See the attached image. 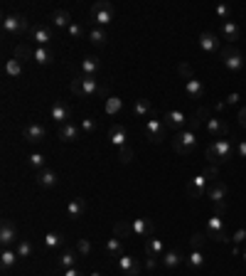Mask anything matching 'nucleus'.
<instances>
[{
	"instance_id": "obj_1",
	"label": "nucleus",
	"mask_w": 246,
	"mask_h": 276,
	"mask_svg": "<svg viewBox=\"0 0 246 276\" xmlns=\"http://www.w3.org/2000/svg\"><path fill=\"white\" fill-rule=\"evenodd\" d=\"M232 153H234L232 141L229 138H217L205 148V158L209 166H222V163H227L232 158Z\"/></svg>"
},
{
	"instance_id": "obj_2",
	"label": "nucleus",
	"mask_w": 246,
	"mask_h": 276,
	"mask_svg": "<svg viewBox=\"0 0 246 276\" xmlns=\"http://www.w3.org/2000/svg\"><path fill=\"white\" fill-rule=\"evenodd\" d=\"M207 197L212 200V205L217 207V215H224L227 212V197H229V188H227V182H212L209 185V190H207Z\"/></svg>"
},
{
	"instance_id": "obj_3",
	"label": "nucleus",
	"mask_w": 246,
	"mask_h": 276,
	"mask_svg": "<svg viewBox=\"0 0 246 276\" xmlns=\"http://www.w3.org/2000/svg\"><path fill=\"white\" fill-rule=\"evenodd\" d=\"M69 89H71L74 97H94V94H101V86L96 84L94 77H79V79H74V82L69 84Z\"/></svg>"
},
{
	"instance_id": "obj_4",
	"label": "nucleus",
	"mask_w": 246,
	"mask_h": 276,
	"mask_svg": "<svg viewBox=\"0 0 246 276\" xmlns=\"http://www.w3.org/2000/svg\"><path fill=\"white\" fill-rule=\"evenodd\" d=\"M194 146H197V138H194V131H190V128L173 136V148L178 155H190L194 151Z\"/></svg>"
},
{
	"instance_id": "obj_5",
	"label": "nucleus",
	"mask_w": 246,
	"mask_h": 276,
	"mask_svg": "<svg viewBox=\"0 0 246 276\" xmlns=\"http://www.w3.org/2000/svg\"><path fill=\"white\" fill-rule=\"evenodd\" d=\"M113 5L106 3V0H101V3H96L94 8H91V20L96 22V28H106L113 22Z\"/></svg>"
},
{
	"instance_id": "obj_6",
	"label": "nucleus",
	"mask_w": 246,
	"mask_h": 276,
	"mask_svg": "<svg viewBox=\"0 0 246 276\" xmlns=\"http://www.w3.org/2000/svg\"><path fill=\"white\" fill-rule=\"evenodd\" d=\"M207 237H212L214 242H232V237L227 232V227H224V220H222V215H212L209 220H207Z\"/></svg>"
},
{
	"instance_id": "obj_7",
	"label": "nucleus",
	"mask_w": 246,
	"mask_h": 276,
	"mask_svg": "<svg viewBox=\"0 0 246 276\" xmlns=\"http://www.w3.org/2000/svg\"><path fill=\"white\" fill-rule=\"evenodd\" d=\"M219 55H222V64L229 69V72H241V69H244V55H241L236 47L229 44V47H224Z\"/></svg>"
},
{
	"instance_id": "obj_8",
	"label": "nucleus",
	"mask_w": 246,
	"mask_h": 276,
	"mask_svg": "<svg viewBox=\"0 0 246 276\" xmlns=\"http://www.w3.org/2000/svg\"><path fill=\"white\" fill-rule=\"evenodd\" d=\"M145 136H148V141H153V143H163L165 136H167L165 121H160L158 116L148 119V121H145Z\"/></svg>"
},
{
	"instance_id": "obj_9",
	"label": "nucleus",
	"mask_w": 246,
	"mask_h": 276,
	"mask_svg": "<svg viewBox=\"0 0 246 276\" xmlns=\"http://www.w3.org/2000/svg\"><path fill=\"white\" fill-rule=\"evenodd\" d=\"M28 30V20L22 15H5L3 17V32L5 35H22Z\"/></svg>"
},
{
	"instance_id": "obj_10",
	"label": "nucleus",
	"mask_w": 246,
	"mask_h": 276,
	"mask_svg": "<svg viewBox=\"0 0 246 276\" xmlns=\"http://www.w3.org/2000/svg\"><path fill=\"white\" fill-rule=\"evenodd\" d=\"M209 185H212V180L207 178L205 173H200L197 178H192L190 182H187V195H190V197H207Z\"/></svg>"
},
{
	"instance_id": "obj_11",
	"label": "nucleus",
	"mask_w": 246,
	"mask_h": 276,
	"mask_svg": "<svg viewBox=\"0 0 246 276\" xmlns=\"http://www.w3.org/2000/svg\"><path fill=\"white\" fill-rule=\"evenodd\" d=\"M163 119H165V126H167L170 131H178V133H180V131H182V128H185L187 124H190V116H187L185 111H178V109L167 111Z\"/></svg>"
},
{
	"instance_id": "obj_12",
	"label": "nucleus",
	"mask_w": 246,
	"mask_h": 276,
	"mask_svg": "<svg viewBox=\"0 0 246 276\" xmlns=\"http://www.w3.org/2000/svg\"><path fill=\"white\" fill-rule=\"evenodd\" d=\"M15 242H17V227L10 220H3V224H0V244H3V249H13Z\"/></svg>"
},
{
	"instance_id": "obj_13",
	"label": "nucleus",
	"mask_w": 246,
	"mask_h": 276,
	"mask_svg": "<svg viewBox=\"0 0 246 276\" xmlns=\"http://www.w3.org/2000/svg\"><path fill=\"white\" fill-rule=\"evenodd\" d=\"M116 266L123 276H140V264L136 262V257H128L123 254L121 259H116Z\"/></svg>"
},
{
	"instance_id": "obj_14",
	"label": "nucleus",
	"mask_w": 246,
	"mask_h": 276,
	"mask_svg": "<svg viewBox=\"0 0 246 276\" xmlns=\"http://www.w3.org/2000/svg\"><path fill=\"white\" fill-rule=\"evenodd\" d=\"M22 138H25L28 143H42V141L47 138V128L42 124H28L22 128Z\"/></svg>"
},
{
	"instance_id": "obj_15",
	"label": "nucleus",
	"mask_w": 246,
	"mask_h": 276,
	"mask_svg": "<svg viewBox=\"0 0 246 276\" xmlns=\"http://www.w3.org/2000/svg\"><path fill=\"white\" fill-rule=\"evenodd\" d=\"M109 141L111 146H116V148H123V146H128V131H126V126L123 124H113L109 128Z\"/></svg>"
},
{
	"instance_id": "obj_16",
	"label": "nucleus",
	"mask_w": 246,
	"mask_h": 276,
	"mask_svg": "<svg viewBox=\"0 0 246 276\" xmlns=\"http://www.w3.org/2000/svg\"><path fill=\"white\" fill-rule=\"evenodd\" d=\"M30 37L37 42V47H50L52 44V30L50 28H42V25H35V28H30Z\"/></svg>"
},
{
	"instance_id": "obj_17",
	"label": "nucleus",
	"mask_w": 246,
	"mask_h": 276,
	"mask_svg": "<svg viewBox=\"0 0 246 276\" xmlns=\"http://www.w3.org/2000/svg\"><path fill=\"white\" fill-rule=\"evenodd\" d=\"M200 50L205 52V55H212V52H222V47H219V37L214 32H202L200 35Z\"/></svg>"
},
{
	"instance_id": "obj_18",
	"label": "nucleus",
	"mask_w": 246,
	"mask_h": 276,
	"mask_svg": "<svg viewBox=\"0 0 246 276\" xmlns=\"http://www.w3.org/2000/svg\"><path fill=\"white\" fill-rule=\"evenodd\" d=\"M131 229H133V235L136 237H148L153 235V229H155V224H153V220H148V217H136V220L131 222Z\"/></svg>"
},
{
	"instance_id": "obj_19",
	"label": "nucleus",
	"mask_w": 246,
	"mask_h": 276,
	"mask_svg": "<svg viewBox=\"0 0 246 276\" xmlns=\"http://www.w3.org/2000/svg\"><path fill=\"white\" fill-rule=\"evenodd\" d=\"M50 113H52V119H55V124H69V119H71V106L69 104H64V101H57L55 106L50 109Z\"/></svg>"
},
{
	"instance_id": "obj_20",
	"label": "nucleus",
	"mask_w": 246,
	"mask_h": 276,
	"mask_svg": "<svg viewBox=\"0 0 246 276\" xmlns=\"http://www.w3.org/2000/svg\"><path fill=\"white\" fill-rule=\"evenodd\" d=\"M133 116H136V119H153V116H158V111L153 109V104L148 99H136V104H133Z\"/></svg>"
},
{
	"instance_id": "obj_21",
	"label": "nucleus",
	"mask_w": 246,
	"mask_h": 276,
	"mask_svg": "<svg viewBox=\"0 0 246 276\" xmlns=\"http://www.w3.org/2000/svg\"><path fill=\"white\" fill-rule=\"evenodd\" d=\"M86 210H89L86 200H84V197H74V200H69L67 215L71 217V220H79V217H84V215H86Z\"/></svg>"
},
{
	"instance_id": "obj_22",
	"label": "nucleus",
	"mask_w": 246,
	"mask_h": 276,
	"mask_svg": "<svg viewBox=\"0 0 246 276\" xmlns=\"http://www.w3.org/2000/svg\"><path fill=\"white\" fill-rule=\"evenodd\" d=\"M79 138H82V126L64 124L59 128V141H64V143H74V141H79Z\"/></svg>"
},
{
	"instance_id": "obj_23",
	"label": "nucleus",
	"mask_w": 246,
	"mask_h": 276,
	"mask_svg": "<svg viewBox=\"0 0 246 276\" xmlns=\"http://www.w3.org/2000/svg\"><path fill=\"white\" fill-rule=\"evenodd\" d=\"M207 131H209L212 136L224 138L229 133V124H227L224 119H209V121H207Z\"/></svg>"
},
{
	"instance_id": "obj_24",
	"label": "nucleus",
	"mask_w": 246,
	"mask_h": 276,
	"mask_svg": "<svg viewBox=\"0 0 246 276\" xmlns=\"http://www.w3.org/2000/svg\"><path fill=\"white\" fill-rule=\"evenodd\" d=\"M37 185H40V188H44V190H50V188H55L57 185V173L55 170H50V168H44V170H40V173H37Z\"/></svg>"
},
{
	"instance_id": "obj_25",
	"label": "nucleus",
	"mask_w": 246,
	"mask_h": 276,
	"mask_svg": "<svg viewBox=\"0 0 246 276\" xmlns=\"http://www.w3.org/2000/svg\"><path fill=\"white\" fill-rule=\"evenodd\" d=\"M160 262H163L165 269H175V266H180V264L185 262V257L180 254L178 249H170V251H165L163 257H160Z\"/></svg>"
},
{
	"instance_id": "obj_26",
	"label": "nucleus",
	"mask_w": 246,
	"mask_h": 276,
	"mask_svg": "<svg viewBox=\"0 0 246 276\" xmlns=\"http://www.w3.org/2000/svg\"><path fill=\"white\" fill-rule=\"evenodd\" d=\"M205 84L200 82V79H187V82H185V94H187V97H192V99H202L205 97Z\"/></svg>"
},
{
	"instance_id": "obj_27",
	"label": "nucleus",
	"mask_w": 246,
	"mask_h": 276,
	"mask_svg": "<svg viewBox=\"0 0 246 276\" xmlns=\"http://www.w3.org/2000/svg\"><path fill=\"white\" fill-rule=\"evenodd\" d=\"M145 254H148V257H163L165 244L158 237H148V239H145Z\"/></svg>"
},
{
	"instance_id": "obj_28",
	"label": "nucleus",
	"mask_w": 246,
	"mask_h": 276,
	"mask_svg": "<svg viewBox=\"0 0 246 276\" xmlns=\"http://www.w3.org/2000/svg\"><path fill=\"white\" fill-rule=\"evenodd\" d=\"M106 254H109V257H116V259H121L123 254H126L123 242L118 239V237H111V239H106Z\"/></svg>"
},
{
	"instance_id": "obj_29",
	"label": "nucleus",
	"mask_w": 246,
	"mask_h": 276,
	"mask_svg": "<svg viewBox=\"0 0 246 276\" xmlns=\"http://www.w3.org/2000/svg\"><path fill=\"white\" fill-rule=\"evenodd\" d=\"M222 37H224V40H229V42H236L239 37H241V30H239L236 22L229 20V22H224V25H222Z\"/></svg>"
},
{
	"instance_id": "obj_30",
	"label": "nucleus",
	"mask_w": 246,
	"mask_h": 276,
	"mask_svg": "<svg viewBox=\"0 0 246 276\" xmlns=\"http://www.w3.org/2000/svg\"><path fill=\"white\" fill-rule=\"evenodd\" d=\"M17 259H20V257H17L15 249H3V254H0V266H3V271H10Z\"/></svg>"
},
{
	"instance_id": "obj_31",
	"label": "nucleus",
	"mask_w": 246,
	"mask_h": 276,
	"mask_svg": "<svg viewBox=\"0 0 246 276\" xmlns=\"http://www.w3.org/2000/svg\"><path fill=\"white\" fill-rule=\"evenodd\" d=\"M35 62H37V64H42V67L52 64V62H55L52 50H50V47H35Z\"/></svg>"
},
{
	"instance_id": "obj_32",
	"label": "nucleus",
	"mask_w": 246,
	"mask_h": 276,
	"mask_svg": "<svg viewBox=\"0 0 246 276\" xmlns=\"http://www.w3.org/2000/svg\"><path fill=\"white\" fill-rule=\"evenodd\" d=\"M185 264H187L190 269H202V266H205V254H202V249H192L190 254L185 257Z\"/></svg>"
},
{
	"instance_id": "obj_33",
	"label": "nucleus",
	"mask_w": 246,
	"mask_h": 276,
	"mask_svg": "<svg viewBox=\"0 0 246 276\" xmlns=\"http://www.w3.org/2000/svg\"><path fill=\"white\" fill-rule=\"evenodd\" d=\"M89 42H94V44H99V47H101V44H106V42H109V30H104V28H91L89 30Z\"/></svg>"
},
{
	"instance_id": "obj_34",
	"label": "nucleus",
	"mask_w": 246,
	"mask_h": 276,
	"mask_svg": "<svg viewBox=\"0 0 246 276\" xmlns=\"http://www.w3.org/2000/svg\"><path fill=\"white\" fill-rule=\"evenodd\" d=\"M15 59L22 62V64L25 62H35V50H30L28 44H17L15 47Z\"/></svg>"
},
{
	"instance_id": "obj_35",
	"label": "nucleus",
	"mask_w": 246,
	"mask_h": 276,
	"mask_svg": "<svg viewBox=\"0 0 246 276\" xmlns=\"http://www.w3.org/2000/svg\"><path fill=\"white\" fill-rule=\"evenodd\" d=\"M99 72V59L96 57H84L82 59V77H94Z\"/></svg>"
},
{
	"instance_id": "obj_36",
	"label": "nucleus",
	"mask_w": 246,
	"mask_h": 276,
	"mask_svg": "<svg viewBox=\"0 0 246 276\" xmlns=\"http://www.w3.org/2000/svg\"><path fill=\"white\" fill-rule=\"evenodd\" d=\"M113 237H118V239H126V237H133V229H131V222L126 220H118L113 224Z\"/></svg>"
},
{
	"instance_id": "obj_37",
	"label": "nucleus",
	"mask_w": 246,
	"mask_h": 276,
	"mask_svg": "<svg viewBox=\"0 0 246 276\" xmlns=\"http://www.w3.org/2000/svg\"><path fill=\"white\" fill-rule=\"evenodd\" d=\"M77 251L74 249H67V251H62V257H59V266L62 269H74V264H77Z\"/></svg>"
},
{
	"instance_id": "obj_38",
	"label": "nucleus",
	"mask_w": 246,
	"mask_h": 276,
	"mask_svg": "<svg viewBox=\"0 0 246 276\" xmlns=\"http://www.w3.org/2000/svg\"><path fill=\"white\" fill-rule=\"evenodd\" d=\"M5 72H8V77H13V79H20L22 77V62H17V59H8L5 62Z\"/></svg>"
},
{
	"instance_id": "obj_39",
	"label": "nucleus",
	"mask_w": 246,
	"mask_h": 276,
	"mask_svg": "<svg viewBox=\"0 0 246 276\" xmlns=\"http://www.w3.org/2000/svg\"><path fill=\"white\" fill-rule=\"evenodd\" d=\"M52 22H55L57 28H69L71 25V15L67 10H55L52 13Z\"/></svg>"
},
{
	"instance_id": "obj_40",
	"label": "nucleus",
	"mask_w": 246,
	"mask_h": 276,
	"mask_svg": "<svg viewBox=\"0 0 246 276\" xmlns=\"http://www.w3.org/2000/svg\"><path fill=\"white\" fill-rule=\"evenodd\" d=\"M64 244V237L59 235V232H50V235H44V247L47 249H57Z\"/></svg>"
},
{
	"instance_id": "obj_41",
	"label": "nucleus",
	"mask_w": 246,
	"mask_h": 276,
	"mask_svg": "<svg viewBox=\"0 0 246 276\" xmlns=\"http://www.w3.org/2000/svg\"><path fill=\"white\" fill-rule=\"evenodd\" d=\"M104 109H106L109 116H116V113L123 109V101L118 97H109V99H106V106H104Z\"/></svg>"
},
{
	"instance_id": "obj_42",
	"label": "nucleus",
	"mask_w": 246,
	"mask_h": 276,
	"mask_svg": "<svg viewBox=\"0 0 246 276\" xmlns=\"http://www.w3.org/2000/svg\"><path fill=\"white\" fill-rule=\"evenodd\" d=\"M15 251H17V257H20V259H28V257H32V244L25 242V239H20V242H17V247H15Z\"/></svg>"
},
{
	"instance_id": "obj_43",
	"label": "nucleus",
	"mask_w": 246,
	"mask_h": 276,
	"mask_svg": "<svg viewBox=\"0 0 246 276\" xmlns=\"http://www.w3.org/2000/svg\"><path fill=\"white\" fill-rule=\"evenodd\" d=\"M28 166L35 168L37 173H40V170H44V155H42V153H32V155L28 158Z\"/></svg>"
},
{
	"instance_id": "obj_44",
	"label": "nucleus",
	"mask_w": 246,
	"mask_h": 276,
	"mask_svg": "<svg viewBox=\"0 0 246 276\" xmlns=\"http://www.w3.org/2000/svg\"><path fill=\"white\" fill-rule=\"evenodd\" d=\"M118 160H121L123 166H128V163L133 160V148H131V146H123V148H118Z\"/></svg>"
},
{
	"instance_id": "obj_45",
	"label": "nucleus",
	"mask_w": 246,
	"mask_h": 276,
	"mask_svg": "<svg viewBox=\"0 0 246 276\" xmlns=\"http://www.w3.org/2000/svg\"><path fill=\"white\" fill-rule=\"evenodd\" d=\"M214 13H217L219 20L229 22V17H232V8H229V5H217V10H214Z\"/></svg>"
},
{
	"instance_id": "obj_46",
	"label": "nucleus",
	"mask_w": 246,
	"mask_h": 276,
	"mask_svg": "<svg viewBox=\"0 0 246 276\" xmlns=\"http://www.w3.org/2000/svg\"><path fill=\"white\" fill-rule=\"evenodd\" d=\"M67 32L74 37V40H82V37H84V28L79 25V22H71V25L67 28Z\"/></svg>"
},
{
	"instance_id": "obj_47",
	"label": "nucleus",
	"mask_w": 246,
	"mask_h": 276,
	"mask_svg": "<svg viewBox=\"0 0 246 276\" xmlns=\"http://www.w3.org/2000/svg\"><path fill=\"white\" fill-rule=\"evenodd\" d=\"M77 251H79L82 257H89V254H91V244H89V239H77Z\"/></svg>"
},
{
	"instance_id": "obj_48",
	"label": "nucleus",
	"mask_w": 246,
	"mask_h": 276,
	"mask_svg": "<svg viewBox=\"0 0 246 276\" xmlns=\"http://www.w3.org/2000/svg\"><path fill=\"white\" fill-rule=\"evenodd\" d=\"M94 131H96L94 119H82V133H94Z\"/></svg>"
},
{
	"instance_id": "obj_49",
	"label": "nucleus",
	"mask_w": 246,
	"mask_h": 276,
	"mask_svg": "<svg viewBox=\"0 0 246 276\" xmlns=\"http://www.w3.org/2000/svg\"><path fill=\"white\" fill-rule=\"evenodd\" d=\"M178 72L185 77V82H187V79H194V72H192V67H190V64H185V62L178 67Z\"/></svg>"
},
{
	"instance_id": "obj_50",
	"label": "nucleus",
	"mask_w": 246,
	"mask_h": 276,
	"mask_svg": "<svg viewBox=\"0 0 246 276\" xmlns=\"http://www.w3.org/2000/svg\"><path fill=\"white\" fill-rule=\"evenodd\" d=\"M205 239H207V235H202V232H200V235H192V249H202V244H205Z\"/></svg>"
},
{
	"instance_id": "obj_51",
	"label": "nucleus",
	"mask_w": 246,
	"mask_h": 276,
	"mask_svg": "<svg viewBox=\"0 0 246 276\" xmlns=\"http://www.w3.org/2000/svg\"><path fill=\"white\" fill-rule=\"evenodd\" d=\"M232 242H236V244H239V242H246V227H239V229L234 232V235H232Z\"/></svg>"
},
{
	"instance_id": "obj_52",
	"label": "nucleus",
	"mask_w": 246,
	"mask_h": 276,
	"mask_svg": "<svg viewBox=\"0 0 246 276\" xmlns=\"http://www.w3.org/2000/svg\"><path fill=\"white\" fill-rule=\"evenodd\" d=\"M236 155H239V158H246V141H239V146H236Z\"/></svg>"
},
{
	"instance_id": "obj_53",
	"label": "nucleus",
	"mask_w": 246,
	"mask_h": 276,
	"mask_svg": "<svg viewBox=\"0 0 246 276\" xmlns=\"http://www.w3.org/2000/svg\"><path fill=\"white\" fill-rule=\"evenodd\" d=\"M145 266H148V269H155V266H158V257H148V259H145Z\"/></svg>"
},
{
	"instance_id": "obj_54",
	"label": "nucleus",
	"mask_w": 246,
	"mask_h": 276,
	"mask_svg": "<svg viewBox=\"0 0 246 276\" xmlns=\"http://www.w3.org/2000/svg\"><path fill=\"white\" fill-rule=\"evenodd\" d=\"M62 276H84V274L77 269V266H74V269H64V274H62Z\"/></svg>"
},
{
	"instance_id": "obj_55",
	"label": "nucleus",
	"mask_w": 246,
	"mask_h": 276,
	"mask_svg": "<svg viewBox=\"0 0 246 276\" xmlns=\"http://www.w3.org/2000/svg\"><path fill=\"white\" fill-rule=\"evenodd\" d=\"M239 99H241V97H239V94H229L224 104H232V106H234V104H239Z\"/></svg>"
},
{
	"instance_id": "obj_56",
	"label": "nucleus",
	"mask_w": 246,
	"mask_h": 276,
	"mask_svg": "<svg viewBox=\"0 0 246 276\" xmlns=\"http://www.w3.org/2000/svg\"><path fill=\"white\" fill-rule=\"evenodd\" d=\"M239 124H241V126L246 128V106H244L241 111H239Z\"/></svg>"
},
{
	"instance_id": "obj_57",
	"label": "nucleus",
	"mask_w": 246,
	"mask_h": 276,
	"mask_svg": "<svg viewBox=\"0 0 246 276\" xmlns=\"http://www.w3.org/2000/svg\"><path fill=\"white\" fill-rule=\"evenodd\" d=\"M241 257H244V262H246V249H244V251H241Z\"/></svg>"
},
{
	"instance_id": "obj_58",
	"label": "nucleus",
	"mask_w": 246,
	"mask_h": 276,
	"mask_svg": "<svg viewBox=\"0 0 246 276\" xmlns=\"http://www.w3.org/2000/svg\"><path fill=\"white\" fill-rule=\"evenodd\" d=\"M91 276H101V274H99V271H94V274H91Z\"/></svg>"
}]
</instances>
